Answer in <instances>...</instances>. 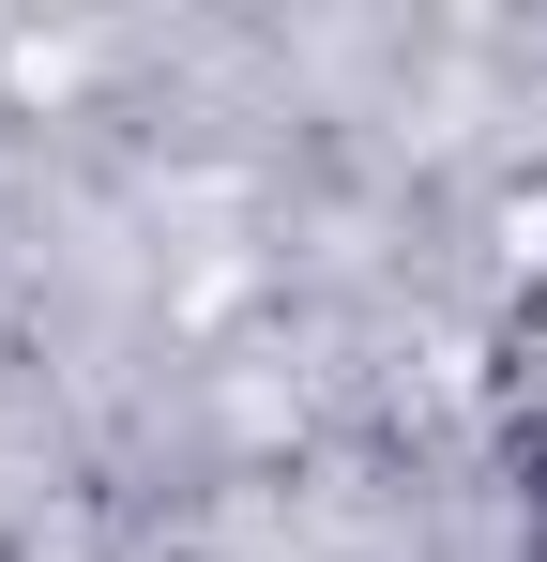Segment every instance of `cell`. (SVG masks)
<instances>
[{"instance_id": "obj_1", "label": "cell", "mask_w": 547, "mask_h": 562, "mask_svg": "<svg viewBox=\"0 0 547 562\" xmlns=\"http://www.w3.org/2000/svg\"><path fill=\"white\" fill-rule=\"evenodd\" d=\"M502 486H517V548L547 562V411L517 426V441H502Z\"/></svg>"}]
</instances>
